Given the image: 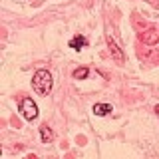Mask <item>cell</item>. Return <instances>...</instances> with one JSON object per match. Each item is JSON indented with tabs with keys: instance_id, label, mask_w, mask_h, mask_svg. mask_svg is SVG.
<instances>
[{
	"instance_id": "5b68a950",
	"label": "cell",
	"mask_w": 159,
	"mask_h": 159,
	"mask_svg": "<svg viewBox=\"0 0 159 159\" xmlns=\"http://www.w3.org/2000/svg\"><path fill=\"white\" fill-rule=\"evenodd\" d=\"M109 111H111V106H109V103H96V106H93V113H96V116H107Z\"/></svg>"
},
{
	"instance_id": "277c9868",
	"label": "cell",
	"mask_w": 159,
	"mask_h": 159,
	"mask_svg": "<svg viewBox=\"0 0 159 159\" xmlns=\"http://www.w3.org/2000/svg\"><path fill=\"white\" fill-rule=\"evenodd\" d=\"M84 46H88L86 36H74L72 40H70V48H74V50H80V48H84Z\"/></svg>"
},
{
	"instance_id": "7a4b0ae2",
	"label": "cell",
	"mask_w": 159,
	"mask_h": 159,
	"mask_svg": "<svg viewBox=\"0 0 159 159\" xmlns=\"http://www.w3.org/2000/svg\"><path fill=\"white\" fill-rule=\"evenodd\" d=\"M20 111H22L24 119H28V121H34V119L38 117V106L30 98L22 99V103H20Z\"/></svg>"
},
{
	"instance_id": "9c48e42d",
	"label": "cell",
	"mask_w": 159,
	"mask_h": 159,
	"mask_svg": "<svg viewBox=\"0 0 159 159\" xmlns=\"http://www.w3.org/2000/svg\"><path fill=\"white\" fill-rule=\"evenodd\" d=\"M155 111H157V116H159V106H157V107H155Z\"/></svg>"
},
{
	"instance_id": "ba28073f",
	"label": "cell",
	"mask_w": 159,
	"mask_h": 159,
	"mask_svg": "<svg viewBox=\"0 0 159 159\" xmlns=\"http://www.w3.org/2000/svg\"><path fill=\"white\" fill-rule=\"evenodd\" d=\"M26 159H38L36 155H26Z\"/></svg>"
},
{
	"instance_id": "6da1fadb",
	"label": "cell",
	"mask_w": 159,
	"mask_h": 159,
	"mask_svg": "<svg viewBox=\"0 0 159 159\" xmlns=\"http://www.w3.org/2000/svg\"><path fill=\"white\" fill-rule=\"evenodd\" d=\"M32 86L36 89V93L40 96H48L50 89H52V76H50L48 70H38L32 78Z\"/></svg>"
},
{
	"instance_id": "52a82bcc",
	"label": "cell",
	"mask_w": 159,
	"mask_h": 159,
	"mask_svg": "<svg viewBox=\"0 0 159 159\" xmlns=\"http://www.w3.org/2000/svg\"><path fill=\"white\" fill-rule=\"evenodd\" d=\"M88 74H89V70H88V68H78L76 72H74V78H76V80H86V78H88Z\"/></svg>"
},
{
	"instance_id": "8992f818",
	"label": "cell",
	"mask_w": 159,
	"mask_h": 159,
	"mask_svg": "<svg viewBox=\"0 0 159 159\" xmlns=\"http://www.w3.org/2000/svg\"><path fill=\"white\" fill-rule=\"evenodd\" d=\"M40 137H42V141H44V143H50V141L54 139L52 129H50L48 125H42V127H40Z\"/></svg>"
},
{
	"instance_id": "3957f363",
	"label": "cell",
	"mask_w": 159,
	"mask_h": 159,
	"mask_svg": "<svg viewBox=\"0 0 159 159\" xmlns=\"http://www.w3.org/2000/svg\"><path fill=\"white\" fill-rule=\"evenodd\" d=\"M107 44H109V50H111V56L116 58V62L121 64V62H123V54H121V50L116 46V42H113L111 38H107Z\"/></svg>"
}]
</instances>
